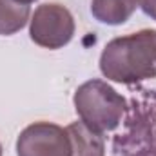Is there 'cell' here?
I'll return each mask as SVG.
<instances>
[{"mask_svg":"<svg viewBox=\"0 0 156 156\" xmlns=\"http://www.w3.org/2000/svg\"><path fill=\"white\" fill-rule=\"evenodd\" d=\"M100 71L118 83L156 78V29H142L107 42L100 56Z\"/></svg>","mask_w":156,"mask_h":156,"instance_id":"6da1fadb","label":"cell"},{"mask_svg":"<svg viewBox=\"0 0 156 156\" xmlns=\"http://www.w3.org/2000/svg\"><path fill=\"white\" fill-rule=\"evenodd\" d=\"M75 109L80 120L98 133L115 131L122 123L127 102L104 80H89L75 93Z\"/></svg>","mask_w":156,"mask_h":156,"instance_id":"7a4b0ae2","label":"cell"},{"mask_svg":"<svg viewBox=\"0 0 156 156\" xmlns=\"http://www.w3.org/2000/svg\"><path fill=\"white\" fill-rule=\"evenodd\" d=\"M31 40L45 49H60L75 37V18L60 4H42L35 9L29 22Z\"/></svg>","mask_w":156,"mask_h":156,"instance_id":"3957f363","label":"cell"},{"mask_svg":"<svg viewBox=\"0 0 156 156\" xmlns=\"http://www.w3.org/2000/svg\"><path fill=\"white\" fill-rule=\"evenodd\" d=\"M18 156H73L67 131L51 122H35L27 125L16 140Z\"/></svg>","mask_w":156,"mask_h":156,"instance_id":"277c9868","label":"cell"},{"mask_svg":"<svg viewBox=\"0 0 156 156\" xmlns=\"http://www.w3.org/2000/svg\"><path fill=\"white\" fill-rule=\"evenodd\" d=\"M66 131L71 138L73 156H105V140L102 133L93 131L82 120L69 123Z\"/></svg>","mask_w":156,"mask_h":156,"instance_id":"5b68a950","label":"cell"},{"mask_svg":"<svg viewBox=\"0 0 156 156\" xmlns=\"http://www.w3.org/2000/svg\"><path fill=\"white\" fill-rule=\"evenodd\" d=\"M138 0H93L91 13L93 16L107 26L125 24L136 11Z\"/></svg>","mask_w":156,"mask_h":156,"instance_id":"8992f818","label":"cell"},{"mask_svg":"<svg viewBox=\"0 0 156 156\" xmlns=\"http://www.w3.org/2000/svg\"><path fill=\"white\" fill-rule=\"evenodd\" d=\"M31 9L16 0H0V35L9 37L18 33L29 20Z\"/></svg>","mask_w":156,"mask_h":156,"instance_id":"52a82bcc","label":"cell"},{"mask_svg":"<svg viewBox=\"0 0 156 156\" xmlns=\"http://www.w3.org/2000/svg\"><path fill=\"white\" fill-rule=\"evenodd\" d=\"M138 5L142 7V11L147 16L156 20V0H138Z\"/></svg>","mask_w":156,"mask_h":156,"instance_id":"ba28073f","label":"cell"},{"mask_svg":"<svg viewBox=\"0 0 156 156\" xmlns=\"http://www.w3.org/2000/svg\"><path fill=\"white\" fill-rule=\"evenodd\" d=\"M16 2H20V4H27V5H29V4H33L35 0H16Z\"/></svg>","mask_w":156,"mask_h":156,"instance_id":"9c48e42d","label":"cell"},{"mask_svg":"<svg viewBox=\"0 0 156 156\" xmlns=\"http://www.w3.org/2000/svg\"><path fill=\"white\" fill-rule=\"evenodd\" d=\"M0 156H2V145H0Z\"/></svg>","mask_w":156,"mask_h":156,"instance_id":"30bf717a","label":"cell"}]
</instances>
